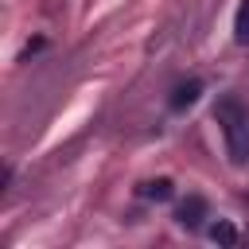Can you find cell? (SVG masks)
Returning <instances> with one entry per match:
<instances>
[{
  "mask_svg": "<svg viewBox=\"0 0 249 249\" xmlns=\"http://www.w3.org/2000/svg\"><path fill=\"white\" fill-rule=\"evenodd\" d=\"M233 39H237L241 47L249 43V0L237 4V16H233Z\"/></svg>",
  "mask_w": 249,
  "mask_h": 249,
  "instance_id": "277c9868",
  "label": "cell"
},
{
  "mask_svg": "<svg viewBox=\"0 0 249 249\" xmlns=\"http://www.w3.org/2000/svg\"><path fill=\"white\" fill-rule=\"evenodd\" d=\"M175 218H179V226H187V230H195V226H198V222L206 218V202H202L198 195H191V198H187V202L179 206V214H175Z\"/></svg>",
  "mask_w": 249,
  "mask_h": 249,
  "instance_id": "7a4b0ae2",
  "label": "cell"
},
{
  "mask_svg": "<svg viewBox=\"0 0 249 249\" xmlns=\"http://www.w3.org/2000/svg\"><path fill=\"white\" fill-rule=\"evenodd\" d=\"M210 241H218V245H237V230H233V222H214L210 226Z\"/></svg>",
  "mask_w": 249,
  "mask_h": 249,
  "instance_id": "8992f818",
  "label": "cell"
},
{
  "mask_svg": "<svg viewBox=\"0 0 249 249\" xmlns=\"http://www.w3.org/2000/svg\"><path fill=\"white\" fill-rule=\"evenodd\" d=\"M198 93H202V82H183V86L171 93V109H187V105H195Z\"/></svg>",
  "mask_w": 249,
  "mask_h": 249,
  "instance_id": "3957f363",
  "label": "cell"
},
{
  "mask_svg": "<svg viewBox=\"0 0 249 249\" xmlns=\"http://www.w3.org/2000/svg\"><path fill=\"white\" fill-rule=\"evenodd\" d=\"M214 117H218V124H222V132H226L230 156L241 163V160L249 156V124H245V117H241V105H237V101H222V105L214 109Z\"/></svg>",
  "mask_w": 249,
  "mask_h": 249,
  "instance_id": "6da1fadb",
  "label": "cell"
},
{
  "mask_svg": "<svg viewBox=\"0 0 249 249\" xmlns=\"http://www.w3.org/2000/svg\"><path fill=\"white\" fill-rule=\"evenodd\" d=\"M140 195H144V198L163 202V198H171V179H148V183L140 187Z\"/></svg>",
  "mask_w": 249,
  "mask_h": 249,
  "instance_id": "5b68a950",
  "label": "cell"
}]
</instances>
